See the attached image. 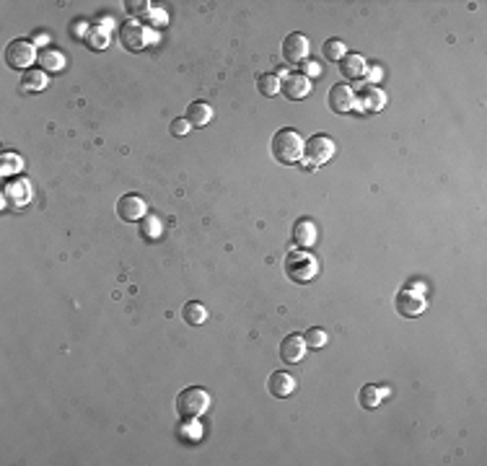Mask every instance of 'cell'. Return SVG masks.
I'll list each match as a JSON object with an SVG mask.
<instances>
[{"label":"cell","mask_w":487,"mask_h":466,"mask_svg":"<svg viewBox=\"0 0 487 466\" xmlns=\"http://www.w3.org/2000/svg\"><path fill=\"white\" fill-rule=\"evenodd\" d=\"M283 267H286V275L293 280V283H298V285H306V283H311L314 277H317V259L308 254L306 249H301V252H290V254L286 256V262H283Z\"/></svg>","instance_id":"7a4b0ae2"},{"label":"cell","mask_w":487,"mask_h":466,"mask_svg":"<svg viewBox=\"0 0 487 466\" xmlns=\"http://www.w3.org/2000/svg\"><path fill=\"white\" fill-rule=\"evenodd\" d=\"M181 318L187 324H192V327H200V324L208 321V308L202 306L200 301H190V303H184V308H181Z\"/></svg>","instance_id":"44dd1931"},{"label":"cell","mask_w":487,"mask_h":466,"mask_svg":"<svg viewBox=\"0 0 487 466\" xmlns=\"http://www.w3.org/2000/svg\"><path fill=\"white\" fill-rule=\"evenodd\" d=\"M117 215L128 223H140L148 215V207H146V202H143L140 194H132V192H130V194L119 197V202H117Z\"/></svg>","instance_id":"52a82bcc"},{"label":"cell","mask_w":487,"mask_h":466,"mask_svg":"<svg viewBox=\"0 0 487 466\" xmlns=\"http://www.w3.org/2000/svg\"><path fill=\"white\" fill-rule=\"evenodd\" d=\"M308 50H311V42H308V37L304 34H288L286 42H283V57H286L288 63H304L308 57Z\"/></svg>","instance_id":"30bf717a"},{"label":"cell","mask_w":487,"mask_h":466,"mask_svg":"<svg viewBox=\"0 0 487 466\" xmlns=\"http://www.w3.org/2000/svg\"><path fill=\"white\" fill-rule=\"evenodd\" d=\"M304 339H306V347L319 350V347H324V345H327L329 334H327V332H324V329L314 327V329H306V334H304Z\"/></svg>","instance_id":"d4e9b609"},{"label":"cell","mask_w":487,"mask_h":466,"mask_svg":"<svg viewBox=\"0 0 487 466\" xmlns=\"http://www.w3.org/2000/svg\"><path fill=\"white\" fill-rule=\"evenodd\" d=\"M257 88L262 96H277L280 94V78L275 73H262L257 78Z\"/></svg>","instance_id":"603a6c76"},{"label":"cell","mask_w":487,"mask_h":466,"mask_svg":"<svg viewBox=\"0 0 487 466\" xmlns=\"http://www.w3.org/2000/svg\"><path fill=\"white\" fill-rule=\"evenodd\" d=\"M267 392L272 394L275 399H286L290 394L296 392V378L286 371H275L267 381Z\"/></svg>","instance_id":"5bb4252c"},{"label":"cell","mask_w":487,"mask_h":466,"mask_svg":"<svg viewBox=\"0 0 487 466\" xmlns=\"http://www.w3.org/2000/svg\"><path fill=\"white\" fill-rule=\"evenodd\" d=\"M321 52H324V57H327L329 63H339L348 54V44L342 42V39H327Z\"/></svg>","instance_id":"cb8c5ba5"},{"label":"cell","mask_w":487,"mask_h":466,"mask_svg":"<svg viewBox=\"0 0 487 466\" xmlns=\"http://www.w3.org/2000/svg\"><path fill=\"white\" fill-rule=\"evenodd\" d=\"M280 91L293 99V101H301L311 94V78L306 73H290L286 75V81H280Z\"/></svg>","instance_id":"9c48e42d"},{"label":"cell","mask_w":487,"mask_h":466,"mask_svg":"<svg viewBox=\"0 0 487 466\" xmlns=\"http://www.w3.org/2000/svg\"><path fill=\"white\" fill-rule=\"evenodd\" d=\"M140 233H143L146 241H156V239H161V233H163L161 218H156V215H150L148 212V215L140 221Z\"/></svg>","instance_id":"7402d4cb"},{"label":"cell","mask_w":487,"mask_h":466,"mask_svg":"<svg viewBox=\"0 0 487 466\" xmlns=\"http://www.w3.org/2000/svg\"><path fill=\"white\" fill-rule=\"evenodd\" d=\"M11 166H13V169H21V161L13 159V156H3V174H6V176H8V174H13Z\"/></svg>","instance_id":"4316f807"},{"label":"cell","mask_w":487,"mask_h":466,"mask_svg":"<svg viewBox=\"0 0 487 466\" xmlns=\"http://www.w3.org/2000/svg\"><path fill=\"white\" fill-rule=\"evenodd\" d=\"M146 6H148V3H128V8L132 13H143L146 11Z\"/></svg>","instance_id":"83f0119b"},{"label":"cell","mask_w":487,"mask_h":466,"mask_svg":"<svg viewBox=\"0 0 487 466\" xmlns=\"http://www.w3.org/2000/svg\"><path fill=\"white\" fill-rule=\"evenodd\" d=\"M366 60L360 57V54H355V52H348L342 60H339V73L345 75L348 81H355V78H363L366 75Z\"/></svg>","instance_id":"e0dca14e"},{"label":"cell","mask_w":487,"mask_h":466,"mask_svg":"<svg viewBox=\"0 0 487 466\" xmlns=\"http://www.w3.org/2000/svg\"><path fill=\"white\" fill-rule=\"evenodd\" d=\"M44 88H47V73H44V70L32 68V70L23 73V78H21L23 94H39V91H44Z\"/></svg>","instance_id":"ffe728a7"},{"label":"cell","mask_w":487,"mask_h":466,"mask_svg":"<svg viewBox=\"0 0 487 466\" xmlns=\"http://www.w3.org/2000/svg\"><path fill=\"white\" fill-rule=\"evenodd\" d=\"M306 68H308V75H311V78H314V75L321 73V68H319V63H308Z\"/></svg>","instance_id":"f1b7e54d"},{"label":"cell","mask_w":487,"mask_h":466,"mask_svg":"<svg viewBox=\"0 0 487 466\" xmlns=\"http://www.w3.org/2000/svg\"><path fill=\"white\" fill-rule=\"evenodd\" d=\"M190 122H187V116H184V119H181V116H177V119H174V122H171V135H174V138H184V135H187V132H190Z\"/></svg>","instance_id":"484cf974"},{"label":"cell","mask_w":487,"mask_h":466,"mask_svg":"<svg viewBox=\"0 0 487 466\" xmlns=\"http://www.w3.org/2000/svg\"><path fill=\"white\" fill-rule=\"evenodd\" d=\"M304 355H306V339H304V334H288L280 342V358L286 363H301Z\"/></svg>","instance_id":"4fadbf2b"},{"label":"cell","mask_w":487,"mask_h":466,"mask_svg":"<svg viewBox=\"0 0 487 466\" xmlns=\"http://www.w3.org/2000/svg\"><path fill=\"white\" fill-rule=\"evenodd\" d=\"M212 119V106L208 101H192L187 106V122L192 128H202Z\"/></svg>","instance_id":"ac0fdd59"},{"label":"cell","mask_w":487,"mask_h":466,"mask_svg":"<svg viewBox=\"0 0 487 466\" xmlns=\"http://www.w3.org/2000/svg\"><path fill=\"white\" fill-rule=\"evenodd\" d=\"M37 63L44 73H60V70H65V54L54 47H44V50H39Z\"/></svg>","instance_id":"2e32d148"},{"label":"cell","mask_w":487,"mask_h":466,"mask_svg":"<svg viewBox=\"0 0 487 466\" xmlns=\"http://www.w3.org/2000/svg\"><path fill=\"white\" fill-rule=\"evenodd\" d=\"M355 104H358L360 112H371V114H376V112H381L384 104H386V94H384L379 85L366 83L358 91V96H355Z\"/></svg>","instance_id":"ba28073f"},{"label":"cell","mask_w":487,"mask_h":466,"mask_svg":"<svg viewBox=\"0 0 487 466\" xmlns=\"http://www.w3.org/2000/svg\"><path fill=\"white\" fill-rule=\"evenodd\" d=\"M428 306V301L420 290H413V287H404L399 290V296H397V314L404 318H415L420 316Z\"/></svg>","instance_id":"8992f818"},{"label":"cell","mask_w":487,"mask_h":466,"mask_svg":"<svg viewBox=\"0 0 487 466\" xmlns=\"http://www.w3.org/2000/svg\"><path fill=\"white\" fill-rule=\"evenodd\" d=\"M293 241H296L301 249L314 246V241H317V225H314L311 218H298L296 225H293Z\"/></svg>","instance_id":"9a60e30c"},{"label":"cell","mask_w":487,"mask_h":466,"mask_svg":"<svg viewBox=\"0 0 487 466\" xmlns=\"http://www.w3.org/2000/svg\"><path fill=\"white\" fill-rule=\"evenodd\" d=\"M384 396H389V389H381V386H363L360 389V394H358V399H360V407L363 409H376L379 404L384 402Z\"/></svg>","instance_id":"d6986e66"},{"label":"cell","mask_w":487,"mask_h":466,"mask_svg":"<svg viewBox=\"0 0 487 466\" xmlns=\"http://www.w3.org/2000/svg\"><path fill=\"white\" fill-rule=\"evenodd\" d=\"M208 404H210V394L202 386H190L177 396V412L181 420H195L208 409Z\"/></svg>","instance_id":"277c9868"},{"label":"cell","mask_w":487,"mask_h":466,"mask_svg":"<svg viewBox=\"0 0 487 466\" xmlns=\"http://www.w3.org/2000/svg\"><path fill=\"white\" fill-rule=\"evenodd\" d=\"M272 156L280 163H298L304 159V138L298 135V130L283 128L272 138Z\"/></svg>","instance_id":"6da1fadb"},{"label":"cell","mask_w":487,"mask_h":466,"mask_svg":"<svg viewBox=\"0 0 487 466\" xmlns=\"http://www.w3.org/2000/svg\"><path fill=\"white\" fill-rule=\"evenodd\" d=\"M37 57H39V52H37V47H34L29 39H13V42L6 47V63H8V68H13V70L29 68V65H34Z\"/></svg>","instance_id":"5b68a950"},{"label":"cell","mask_w":487,"mask_h":466,"mask_svg":"<svg viewBox=\"0 0 487 466\" xmlns=\"http://www.w3.org/2000/svg\"><path fill=\"white\" fill-rule=\"evenodd\" d=\"M335 140L329 138V135H314V138H308L304 143V166L308 171L319 169V166H324L332 156H335Z\"/></svg>","instance_id":"3957f363"},{"label":"cell","mask_w":487,"mask_h":466,"mask_svg":"<svg viewBox=\"0 0 487 466\" xmlns=\"http://www.w3.org/2000/svg\"><path fill=\"white\" fill-rule=\"evenodd\" d=\"M352 106H355V91L348 83L332 85V91H329V109L335 114H348Z\"/></svg>","instance_id":"8fae6325"},{"label":"cell","mask_w":487,"mask_h":466,"mask_svg":"<svg viewBox=\"0 0 487 466\" xmlns=\"http://www.w3.org/2000/svg\"><path fill=\"white\" fill-rule=\"evenodd\" d=\"M119 42L122 47H128L130 52H140L146 47V29L140 26V21H128L119 29Z\"/></svg>","instance_id":"7c38bea8"}]
</instances>
